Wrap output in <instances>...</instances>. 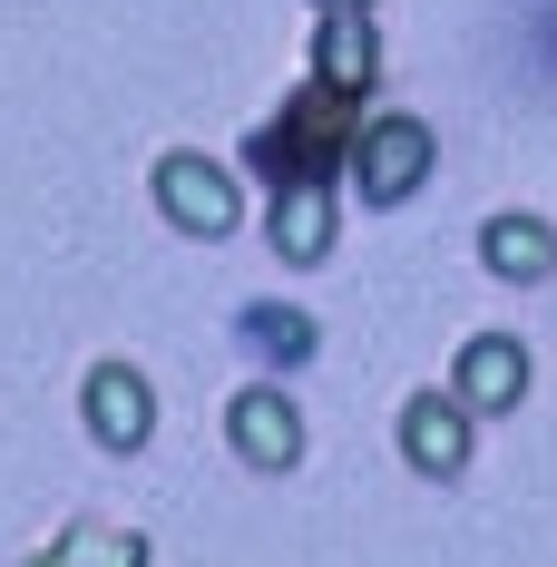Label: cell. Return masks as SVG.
I'll return each mask as SVG.
<instances>
[{
    "mask_svg": "<svg viewBox=\"0 0 557 567\" xmlns=\"http://www.w3.org/2000/svg\"><path fill=\"white\" fill-rule=\"evenodd\" d=\"M362 176H372V196H401V176H421V127H382Z\"/></svg>",
    "mask_w": 557,
    "mask_h": 567,
    "instance_id": "6da1fadb",
    "label": "cell"
},
{
    "mask_svg": "<svg viewBox=\"0 0 557 567\" xmlns=\"http://www.w3.org/2000/svg\"><path fill=\"white\" fill-rule=\"evenodd\" d=\"M460 372H470V392H479V401H508V392H518V352H508V342H470Z\"/></svg>",
    "mask_w": 557,
    "mask_h": 567,
    "instance_id": "7a4b0ae2",
    "label": "cell"
},
{
    "mask_svg": "<svg viewBox=\"0 0 557 567\" xmlns=\"http://www.w3.org/2000/svg\"><path fill=\"white\" fill-rule=\"evenodd\" d=\"M167 196H186V216H196V226H206V235L225 226V186H216V176H206V167H167Z\"/></svg>",
    "mask_w": 557,
    "mask_h": 567,
    "instance_id": "3957f363",
    "label": "cell"
},
{
    "mask_svg": "<svg viewBox=\"0 0 557 567\" xmlns=\"http://www.w3.org/2000/svg\"><path fill=\"white\" fill-rule=\"evenodd\" d=\"M499 265H518V275H528V265H548V235L528 226V216H508V235H499Z\"/></svg>",
    "mask_w": 557,
    "mask_h": 567,
    "instance_id": "277c9868",
    "label": "cell"
},
{
    "mask_svg": "<svg viewBox=\"0 0 557 567\" xmlns=\"http://www.w3.org/2000/svg\"><path fill=\"white\" fill-rule=\"evenodd\" d=\"M235 431H245V441H265V451H283V441H293L275 401H245V411H235Z\"/></svg>",
    "mask_w": 557,
    "mask_h": 567,
    "instance_id": "5b68a950",
    "label": "cell"
}]
</instances>
